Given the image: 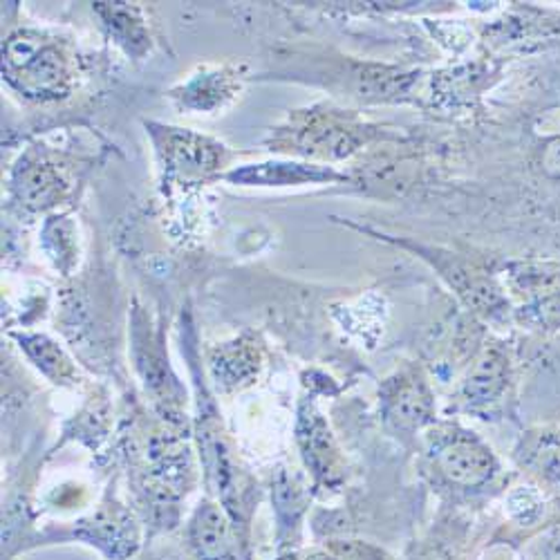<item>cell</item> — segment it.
<instances>
[{
	"label": "cell",
	"mask_w": 560,
	"mask_h": 560,
	"mask_svg": "<svg viewBox=\"0 0 560 560\" xmlns=\"http://www.w3.org/2000/svg\"><path fill=\"white\" fill-rule=\"evenodd\" d=\"M189 542L202 560H236L238 540L229 521V511L220 504L205 502L189 523Z\"/></svg>",
	"instance_id": "cell-7"
},
{
	"label": "cell",
	"mask_w": 560,
	"mask_h": 560,
	"mask_svg": "<svg viewBox=\"0 0 560 560\" xmlns=\"http://www.w3.org/2000/svg\"><path fill=\"white\" fill-rule=\"evenodd\" d=\"M79 538H83L88 545L100 547L106 556L115 560H124L135 553L137 549V525L130 513L119 506H104L97 513H92L88 521L81 523Z\"/></svg>",
	"instance_id": "cell-5"
},
{
	"label": "cell",
	"mask_w": 560,
	"mask_h": 560,
	"mask_svg": "<svg viewBox=\"0 0 560 560\" xmlns=\"http://www.w3.org/2000/svg\"><path fill=\"white\" fill-rule=\"evenodd\" d=\"M97 10L106 16V21H108L110 30L115 32V36L121 34L119 43L126 45L128 52H137V45H147V34H144L142 21L137 19L135 10L126 8L124 3H115V5L100 3Z\"/></svg>",
	"instance_id": "cell-13"
},
{
	"label": "cell",
	"mask_w": 560,
	"mask_h": 560,
	"mask_svg": "<svg viewBox=\"0 0 560 560\" xmlns=\"http://www.w3.org/2000/svg\"><path fill=\"white\" fill-rule=\"evenodd\" d=\"M504 375V361L498 354H487L471 372L469 382H466V395L476 401H489L502 388Z\"/></svg>",
	"instance_id": "cell-15"
},
{
	"label": "cell",
	"mask_w": 560,
	"mask_h": 560,
	"mask_svg": "<svg viewBox=\"0 0 560 560\" xmlns=\"http://www.w3.org/2000/svg\"><path fill=\"white\" fill-rule=\"evenodd\" d=\"M273 504L278 513L280 532L285 527H294L299 523V516L305 509V493H303V487L296 482V478H290L283 474L276 480Z\"/></svg>",
	"instance_id": "cell-14"
},
{
	"label": "cell",
	"mask_w": 560,
	"mask_h": 560,
	"mask_svg": "<svg viewBox=\"0 0 560 560\" xmlns=\"http://www.w3.org/2000/svg\"><path fill=\"white\" fill-rule=\"evenodd\" d=\"M3 72L30 97H59L70 83V68L59 43L36 32L14 34L3 50Z\"/></svg>",
	"instance_id": "cell-1"
},
{
	"label": "cell",
	"mask_w": 560,
	"mask_h": 560,
	"mask_svg": "<svg viewBox=\"0 0 560 560\" xmlns=\"http://www.w3.org/2000/svg\"><path fill=\"white\" fill-rule=\"evenodd\" d=\"M23 348L27 350L30 359L36 363V368L55 380V384H63L72 377V365L68 357L61 352L57 343L45 337H21Z\"/></svg>",
	"instance_id": "cell-12"
},
{
	"label": "cell",
	"mask_w": 560,
	"mask_h": 560,
	"mask_svg": "<svg viewBox=\"0 0 560 560\" xmlns=\"http://www.w3.org/2000/svg\"><path fill=\"white\" fill-rule=\"evenodd\" d=\"M23 186L32 202H48L59 194V179L48 166H36L27 171Z\"/></svg>",
	"instance_id": "cell-16"
},
{
	"label": "cell",
	"mask_w": 560,
	"mask_h": 560,
	"mask_svg": "<svg viewBox=\"0 0 560 560\" xmlns=\"http://www.w3.org/2000/svg\"><path fill=\"white\" fill-rule=\"evenodd\" d=\"M386 410L399 427L417 429L431 419L433 401L427 386L412 377L393 386V390L386 395Z\"/></svg>",
	"instance_id": "cell-9"
},
{
	"label": "cell",
	"mask_w": 560,
	"mask_h": 560,
	"mask_svg": "<svg viewBox=\"0 0 560 560\" xmlns=\"http://www.w3.org/2000/svg\"><path fill=\"white\" fill-rule=\"evenodd\" d=\"M209 399L211 397L207 393L202 397V390H200L196 433H198L205 476H207V482L211 485V489L222 500L224 509L231 513L233 518H238L247 491L243 489V474L238 469L236 457H233V453L229 448L226 433L222 429L220 417Z\"/></svg>",
	"instance_id": "cell-2"
},
{
	"label": "cell",
	"mask_w": 560,
	"mask_h": 560,
	"mask_svg": "<svg viewBox=\"0 0 560 560\" xmlns=\"http://www.w3.org/2000/svg\"><path fill=\"white\" fill-rule=\"evenodd\" d=\"M209 368L213 372V380L222 388H238L243 384H249L252 377H256L258 352L243 341L222 346L211 352Z\"/></svg>",
	"instance_id": "cell-10"
},
{
	"label": "cell",
	"mask_w": 560,
	"mask_h": 560,
	"mask_svg": "<svg viewBox=\"0 0 560 560\" xmlns=\"http://www.w3.org/2000/svg\"><path fill=\"white\" fill-rule=\"evenodd\" d=\"M132 357L155 404L164 410V415H177L182 408V386L168 365L162 332L155 330L144 312L139 310L132 318Z\"/></svg>",
	"instance_id": "cell-3"
},
{
	"label": "cell",
	"mask_w": 560,
	"mask_h": 560,
	"mask_svg": "<svg viewBox=\"0 0 560 560\" xmlns=\"http://www.w3.org/2000/svg\"><path fill=\"white\" fill-rule=\"evenodd\" d=\"M337 173L323 171L318 166L305 164H258L245 166L226 175V179L236 184H258V186H280V184H301V182H320L335 179Z\"/></svg>",
	"instance_id": "cell-11"
},
{
	"label": "cell",
	"mask_w": 560,
	"mask_h": 560,
	"mask_svg": "<svg viewBox=\"0 0 560 560\" xmlns=\"http://www.w3.org/2000/svg\"><path fill=\"white\" fill-rule=\"evenodd\" d=\"M155 139L168 168L184 177H205L222 164V147L189 130L160 128Z\"/></svg>",
	"instance_id": "cell-4"
},
{
	"label": "cell",
	"mask_w": 560,
	"mask_h": 560,
	"mask_svg": "<svg viewBox=\"0 0 560 560\" xmlns=\"http://www.w3.org/2000/svg\"><path fill=\"white\" fill-rule=\"evenodd\" d=\"M440 466L453 482L474 487L493 474V457L480 442L462 438L440 451Z\"/></svg>",
	"instance_id": "cell-8"
},
{
	"label": "cell",
	"mask_w": 560,
	"mask_h": 560,
	"mask_svg": "<svg viewBox=\"0 0 560 560\" xmlns=\"http://www.w3.org/2000/svg\"><path fill=\"white\" fill-rule=\"evenodd\" d=\"M307 560H335V558L325 556V553H316V556H312V558H307Z\"/></svg>",
	"instance_id": "cell-17"
},
{
	"label": "cell",
	"mask_w": 560,
	"mask_h": 560,
	"mask_svg": "<svg viewBox=\"0 0 560 560\" xmlns=\"http://www.w3.org/2000/svg\"><path fill=\"white\" fill-rule=\"evenodd\" d=\"M296 440L305 464L318 480L332 482L335 478H339V448L335 444L328 422H325L323 415L312 404L303 406L299 412Z\"/></svg>",
	"instance_id": "cell-6"
}]
</instances>
